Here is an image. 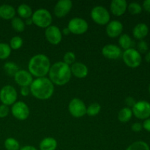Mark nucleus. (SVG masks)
I'll return each mask as SVG.
<instances>
[{"label": "nucleus", "mask_w": 150, "mask_h": 150, "mask_svg": "<svg viewBox=\"0 0 150 150\" xmlns=\"http://www.w3.org/2000/svg\"><path fill=\"white\" fill-rule=\"evenodd\" d=\"M30 92L35 98L45 100L53 95L54 85L48 78H36L29 86Z\"/></svg>", "instance_id": "f257e3e1"}, {"label": "nucleus", "mask_w": 150, "mask_h": 150, "mask_svg": "<svg viewBox=\"0 0 150 150\" xmlns=\"http://www.w3.org/2000/svg\"><path fill=\"white\" fill-rule=\"evenodd\" d=\"M48 76V79L54 84L58 86L65 85L71 79L70 67L63 62H57L51 66Z\"/></svg>", "instance_id": "f03ea898"}, {"label": "nucleus", "mask_w": 150, "mask_h": 150, "mask_svg": "<svg viewBox=\"0 0 150 150\" xmlns=\"http://www.w3.org/2000/svg\"><path fill=\"white\" fill-rule=\"evenodd\" d=\"M51 62L46 55L36 54L29 59L28 70L32 76L36 78L45 77L51 68Z\"/></svg>", "instance_id": "7ed1b4c3"}, {"label": "nucleus", "mask_w": 150, "mask_h": 150, "mask_svg": "<svg viewBox=\"0 0 150 150\" xmlns=\"http://www.w3.org/2000/svg\"><path fill=\"white\" fill-rule=\"evenodd\" d=\"M32 20L34 24L40 28H45L50 26L52 23V16L48 10L44 8L35 10L32 16Z\"/></svg>", "instance_id": "20e7f679"}, {"label": "nucleus", "mask_w": 150, "mask_h": 150, "mask_svg": "<svg viewBox=\"0 0 150 150\" xmlns=\"http://www.w3.org/2000/svg\"><path fill=\"white\" fill-rule=\"evenodd\" d=\"M90 16L94 22L99 25H107L110 22L109 12L105 7L101 5L95 6L92 9Z\"/></svg>", "instance_id": "39448f33"}, {"label": "nucleus", "mask_w": 150, "mask_h": 150, "mask_svg": "<svg viewBox=\"0 0 150 150\" xmlns=\"http://www.w3.org/2000/svg\"><path fill=\"white\" fill-rule=\"evenodd\" d=\"M122 59L125 64L129 67L136 68L140 66L142 58L140 53L135 48H129L122 53Z\"/></svg>", "instance_id": "423d86ee"}, {"label": "nucleus", "mask_w": 150, "mask_h": 150, "mask_svg": "<svg viewBox=\"0 0 150 150\" xmlns=\"http://www.w3.org/2000/svg\"><path fill=\"white\" fill-rule=\"evenodd\" d=\"M18 94L16 89L11 85L4 86L0 90V101L4 105H13L16 102Z\"/></svg>", "instance_id": "0eeeda50"}, {"label": "nucleus", "mask_w": 150, "mask_h": 150, "mask_svg": "<svg viewBox=\"0 0 150 150\" xmlns=\"http://www.w3.org/2000/svg\"><path fill=\"white\" fill-rule=\"evenodd\" d=\"M68 110L70 114L75 118H81L86 114V106L80 98L72 99L69 103Z\"/></svg>", "instance_id": "6e6552de"}, {"label": "nucleus", "mask_w": 150, "mask_h": 150, "mask_svg": "<svg viewBox=\"0 0 150 150\" xmlns=\"http://www.w3.org/2000/svg\"><path fill=\"white\" fill-rule=\"evenodd\" d=\"M67 28L70 33L74 35H82L88 30L89 25L85 19L76 17L70 20L67 24Z\"/></svg>", "instance_id": "1a4fd4ad"}, {"label": "nucleus", "mask_w": 150, "mask_h": 150, "mask_svg": "<svg viewBox=\"0 0 150 150\" xmlns=\"http://www.w3.org/2000/svg\"><path fill=\"white\" fill-rule=\"evenodd\" d=\"M133 114L139 120H146L150 117V103L147 101L136 102L132 108Z\"/></svg>", "instance_id": "9d476101"}, {"label": "nucleus", "mask_w": 150, "mask_h": 150, "mask_svg": "<svg viewBox=\"0 0 150 150\" xmlns=\"http://www.w3.org/2000/svg\"><path fill=\"white\" fill-rule=\"evenodd\" d=\"M11 113L15 118L23 121L29 117L30 111L27 104L23 101H16L12 105Z\"/></svg>", "instance_id": "9b49d317"}, {"label": "nucleus", "mask_w": 150, "mask_h": 150, "mask_svg": "<svg viewBox=\"0 0 150 150\" xmlns=\"http://www.w3.org/2000/svg\"><path fill=\"white\" fill-rule=\"evenodd\" d=\"M45 36L48 42L52 45H58L62 39V31L55 25H51L45 29Z\"/></svg>", "instance_id": "f8f14e48"}, {"label": "nucleus", "mask_w": 150, "mask_h": 150, "mask_svg": "<svg viewBox=\"0 0 150 150\" xmlns=\"http://www.w3.org/2000/svg\"><path fill=\"white\" fill-rule=\"evenodd\" d=\"M73 2L71 0H59L54 7V14L57 18H63L71 10Z\"/></svg>", "instance_id": "ddd939ff"}, {"label": "nucleus", "mask_w": 150, "mask_h": 150, "mask_svg": "<svg viewBox=\"0 0 150 150\" xmlns=\"http://www.w3.org/2000/svg\"><path fill=\"white\" fill-rule=\"evenodd\" d=\"M13 77L16 83L21 87L29 86L34 80L32 74L26 70H19Z\"/></svg>", "instance_id": "4468645a"}, {"label": "nucleus", "mask_w": 150, "mask_h": 150, "mask_svg": "<svg viewBox=\"0 0 150 150\" xmlns=\"http://www.w3.org/2000/svg\"><path fill=\"white\" fill-rule=\"evenodd\" d=\"M101 52L103 56L108 59H117L122 55L121 48L114 44H108L104 45Z\"/></svg>", "instance_id": "2eb2a0df"}, {"label": "nucleus", "mask_w": 150, "mask_h": 150, "mask_svg": "<svg viewBox=\"0 0 150 150\" xmlns=\"http://www.w3.org/2000/svg\"><path fill=\"white\" fill-rule=\"evenodd\" d=\"M105 31H106L107 35L109 38H117L122 35V32L123 31V25L122 22L118 20L111 21L106 25Z\"/></svg>", "instance_id": "dca6fc26"}, {"label": "nucleus", "mask_w": 150, "mask_h": 150, "mask_svg": "<svg viewBox=\"0 0 150 150\" xmlns=\"http://www.w3.org/2000/svg\"><path fill=\"white\" fill-rule=\"evenodd\" d=\"M127 9V3L125 0H113L111 2L110 10L116 16H121Z\"/></svg>", "instance_id": "f3484780"}, {"label": "nucleus", "mask_w": 150, "mask_h": 150, "mask_svg": "<svg viewBox=\"0 0 150 150\" xmlns=\"http://www.w3.org/2000/svg\"><path fill=\"white\" fill-rule=\"evenodd\" d=\"M72 75L78 79H84L87 76L89 70L86 64L81 62H75L70 67Z\"/></svg>", "instance_id": "a211bd4d"}, {"label": "nucleus", "mask_w": 150, "mask_h": 150, "mask_svg": "<svg viewBox=\"0 0 150 150\" xmlns=\"http://www.w3.org/2000/svg\"><path fill=\"white\" fill-rule=\"evenodd\" d=\"M16 9L10 4L0 5V18L4 20H12L16 17Z\"/></svg>", "instance_id": "6ab92c4d"}, {"label": "nucleus", "mask_w": 150, "mask_h": 150, "mask_svg": "<svg viewBox=\"0 0 150 150\" xmlns=\"http://www.w3.org/2000/svg\"><path fill=\"white\" fill-rule=\"evenodd\" d=\"M149 33V27L144 23H139L134 26L133 29V35L136 39L143 40Z\"/></svg>", "instance_id": "aec40b11"}, {"label": "nucleus", "mask_w": 150, "mask_h": 150, "mask_svg": "<svg viewBox=\"0 0 150 150\" xmlns=\"http://www.w3.org/2000/svg\"><path fill=\"white\" fill-rule=\"evenodd\" d=\"M57 145V142L54 138L46 137L41 141L39 147L40 150H56Z\"/></svg>", "instance_id": "412c9836"}, {"label": "nucleus", "mask_w": 150, "mask_h": 150, "mask_svg": "<svg viewBox=\"0 0 150 150\" xmlns=\"http://www.w3.org/2000/svg\"><path fill=\"white\" fill-rule=\"evenodd\" d=\"M17 13L21 18H22L27 19L32 17L33 12L30 6L26 4H21L18 7Z\"/></svg>", "instance_id": "4be33fe9"}, {"label": "nucleus", "mask_w": 150, "mask_h": 150, "mask_svg": "<svg viewBox=\"0 0 150 150\" xmlns=\"http://www.w3.org/2000/svg\"><path fill=\"white\" fill-rule=\"evenodd\" d=\"M133 117V111L130 108L125 107L122 108L118 113V120L121 122L125 123L130 121Z\"/></svg>", "instance_id": "5701e85b"}, {"label": "nucleus", "mask_w": 150, "mask_h": 150, "mask_svg": "<svg viewBox=\"0 0 150 150\" xmlns=\"http://www.w3.org/2000/svg\"><path fill=\"white\" fill-rule=\"evenodd\" d=\"M119 44H120V48H122L125 51V50L129 49V48H131V47L133 46V42L131 38L128 35L123 34V35H121L120 36Z\"/></svg>", "instance_id": "b1692460"}, {"label": "nucleus", "mask_w": 150, "mask_h": 150, "mask_svg": "<svg viewBox=\"0 0 150 150\" xmlns=\"http://www.w3.org/2000/svg\"><path fill=\"white\" fill-rule=\"evenodd\" d=\"M4 70L8 76H14L19 70L18 66L13 62H7L4 65Z\"/></svg>", "instance_id": "393cba45"}, {"label": "nucleus", "mask_w": 150, "mask_h": 150, "mask_svg": "<svg viewBox=\"0 0 150 150\" xmlns=\"http://www.w3.org/2000/svg\"><path fill=\"white\" fill-rule=\"evenodd\" d=\"M11 25L13 29L17 32H22L25 29V23L20 17H15L12 19Z\"/></svg>", "instance_id": "a878e982"}, {"label": "nucleus", "mask_w": 150, "mask_h": 150, "mask_svg": "<svg viewBox=\"0 0 150 150\" xmlns=\"http://www.w3.org/2000/svg\"><path fill=\"white\" fill-rule=\"evenodd\" d=\"M4 148L7 150H19L20 144L14 138H7L4 143Z\"/></svg>", "instance_id": "bb28decb"}, {"label": "nucleus", "mask_w": 150, "mask_h": 150, "mask_svg": "<svg viewBox=\"0 0 150 150\" xmlns=\"http://www.w3.org/2000/svg\"><path fill=\"white\" fill-rule=\"evenodd\" d=\"M11 48L10 45L4 42H0V59H6L11 54Z\"/></svg>", "instance_id": "cd10ccee"}, {"label": "nucleus", "mask_w": 150, "mask_h": 150, "mask_svg": "<svg viewBox=\"0 0 150 150\" xmlns=\"http://www.w3.org/2000/svg\"><path fill=\"white\" fill-rule=\"evenodd\" d=\"M126 150H150L149 146L143 141H137L127 146Z\"/></svg>", "instance_id": "c85d7f7f"}, {"label": "nucleus", "mask_w": 150, "mask_h": 150, "mask_svg": "<svg viewBox=\"0 0 150 150\" xmlns=\"http://www.w3.org/2000/svg\"><path fill=\"white\" fill-rule=\"evenodd\" d=\"M101 110V106L98 103H91L89 106L86 108V114L89 117H95L98 115Z\"/></svg>", "instance_id": "c756f323"}, {"label": "nucleus", "mask_w": 150, "mask_h": 150, "mask_svg": "<svg viewBox=\"0 0 150 150\" xmlns=\"http://www.w3.org/2000/svg\"><path fill=\"white\" fill-rule=\"evenodd\" d=\"M10 46L11 49L18 50L21 48L23 45V39L20 36H14L10 41Z\"/></svg>", "instance_id": "7c9ffc66"}, {"label": "nucleus", "mask_w": 150, "mask_h": 150, "mask_svg": "<svg viewBox=\"0 0 150 150\" xmlns=\"http://www.w3.org/2000/svg\"><path fill=\"white\" fill-rule=\"evenodd\" d=\"M127 10L130 14H140L142 11V6L138 2H131L127 5Z\"/></svg>", "instance_id": "2f4dec72"}, {"label": "nucleus", "mask_w": 150, "mask_h": 150, "mask_svg": "<svg viewBox=\"0 0 150 150\" xmlns=\"http://www.w3.org/2000/svg\"><path fill=\"white\" fill-rule=\"evenodd\" d=\"M76 61V55L72 51H67L64 54L63 57V62L67 64V65H72Z\"/></svg>", "instance_id": "473e14b6"}, {"label": "nucleus", "mask_w": 150, "mask_h": 150, "mask_svg": "<svg viewBox=\"0 0 150 150\" xmlns=\"http://www.w3.org/2000/svg\"><path fill=\"white\" fill-rule=\"evenodd\" d=\"M137 48V51H139L140 54H145V53H147L149 47H148L147 42H146V41L142 40L139 41V43H138Z\"/></svg>", "instance_id": "72a5a7b5"}, {"label": "nucleus", "mask_w": 150, "mask_h": 150, "mask_svg": "<svg viewBox=\"0 0 150 150\" xmlns=\"http://www.w3.org/2000/svg\"><path fill=\"white\" fill-rule=\"evenodd\" d=\"M10 113V108L7 105L1 104L0 105V118H4L7 117V115Z\"/></svg>", "instance_id": "f704fd0d"}, {"label": "nucleus", "mask_w": 150, "mask_h": 150, "mask_svg": "<svg viewBox=\"0 0 150 150\" xmlns=\"http://www.w3.org/2000/svg\"><path fill=\"white\" fill-rule=\"evenodd\" d=\"M142 128H143V126L141 124L140 122H135L132 125L131 129L133 131L136 132V133H138V132L142 131Z\"/></svg>", "instance_id": "c9c22d12"}, {"label": "nucleus", "mask_w": 150, "mask_h": 150, "mask_svg": "<svg viewBox=\"0 0 150 150\" xmlns=\"http://www.w3.org/2000/svg\"><path fill=\"white\" fill-rule=\"evenodd\" d=\"M20 93L21 95L23 97L28 96V95L31 93L29 86H22V87H21Z\"/></svg>", "instance_id": "e433bc0d"}, {"label": "nucleus", "mask_w": 150, "mask_h": 150, "mask_svg": "<svg viewBox=\"0 0 150 150\" xmlns=\"http://www.w3.org/2000/svg\"><path fill=\"white\" fill-rule=\"evenodd\" d=\"M136 100H135V99L133 98H132V97H127L125 99V103L128 108H130V107H132V108H133V105L136 104Z\"/></svg>", "instance_id": "4c0bfd02"}, {"label": "nucleus", "mask_w": 150, "mask_h": 150, "mask_svg": "<svg viewBox=\"0 0 150 150\" xmlns=\"http://www.w3.org/2000/svg\"><path fill=\"white\" fill-rule=\"evenodd\" d=\"M142 126H143V128L145 129L146 131L150 132V118L145 120L144 122H143Z\"/></svg>", "instance_id": "58836bf2"}, {"label": "nucleus", "mask_w": 150, "mask_h": 150, "mask_svg": "<svg viewBox=\"0 0 150 150\" xmlns=\"http://www.w3.org/2000/svg\"><path fill=\"white\" fill-rule=\"evenodd\" d=\"M143 8L147 13H150V0H145L143 2Z\"/></svg>", "instance_id": "ea45409f"}, {"label": "nucleus", "mask_w": 150, "mask_h": 150, "mask_svg": "<svg viewBox=\"0 0 150 150\" xmlns=\"http://www.w3.org/2000/svg\"><path fill=\"white\" fill-rule=\"evenodd\" d=\"M19 150H38V149L33 146H31V145H26V146H24L22 148H21Z\"/></svg>", "instance_id": "a19ab883"}, {"label": "nucleus", "mask_w": 150, "mask_h": 150, "mask_svg": "<svg viewBox=\"0 0 150 150\" xmlns=\"http://www.w3.org/2000/svg\"><path fill=\"white\" fill-rule=\"evenodd\" d=\"M62 33L63 35H69V34L70 33V32L69 31L68 28L66 27V28H64V29H63L62 32Z\"/></svg>", "instance_id": "79ce46f5"}, {"label": "nucleus", "mask_w": 150, "mask_h": 150, "mask_svg": "<svg viewBox=\"0 0 150 150\" xmlns=\"http://www.w3.org/2000/svg\"><path fill=\"white\" fill-rule=\"evenodd\" d=\"M145 60L147 62H150V51H148L146 55H145Z\"/></svg>", "instance_id": "37998d69"}, {"label": "nucleus", "mask_w": 150, "mask_h": 150, "mask_svg": "<svg viewBox=\"0 0 150 150\" xmlns=\"http://www.w3.org/2000/svg\"><path fill=\"white\" fill-rule=\"evenodd\" d=\"M26 23L27 25H31L32 23H33V22H32V18H29L26 19Z\"/></svg>", "instance_id": "c03bdc74"}, {"label": "nucleus", "mask_w": 150, "mask_h": 150, "mask_svg": "<svg viewBox=\"0 0 150 150\" xmlns=\"http://www.w3.org/2000/svg\"><path fill=\"white\" fill-rule=\"evenodd\" d=\"M149 93H150V84H149Z\"/></svg>", "instance_id": "a18cd8bd"}]
</instances>
